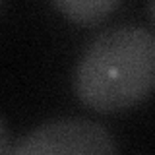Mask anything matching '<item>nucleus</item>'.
I'll return each instance as SVG.
<instances>
[{"instance_id": "f257e3e1", "label": "nucleus", "mask_w": 155, "mask_h": 155, "mask_svg": "<svg viewBox=\"0 0 155 155\" xmlns=\"http://www.w3.org/2000/svg\"><path fill=\"white\" fill-rule=\"evenodd\" d=\"M76 97L101 114L143 103L155 85V37L142 25L99 33L80 54L72 78Z\"/></svg>"}, {"instance_id": "f03ea898", "label": "nucleus", "mask_w": 155, "mask_h": 155, "mask_svg": "<svg viewBox=\"0 0 155 155\" xmlns=\"http://www.w3.org/2000/svg\"><path fill=\"white\" fill-rule=\"evenodd\" d=\"M10 153L18 155H110L118 153L113 134L103 124L81 116L47 120L12 143Z\"/></svg>"}, {"instance_id": "7ed1b4c3", "label": "nucleus", "mask_w": 155, "mask_h": 155, "mask_svg": "<svg viewBox=\"0 0 155 155\" xmlns=\"http://www.w3.org/2000/svg\"><path fill=\"white\" fill-rule=\"evenodd\" d=\"M54 8L66 19L81 27H93L103 23L122 0H52Z\"/></svg>"}, {"instance_id": "20e7f679", "label": "nucleus", "mask_w": 155, "mask_h": 155, "mask_svg": "<svg viewBox=\"0 0 155 155\" xmlns=\"http://www.w3.org/2000/svg\"><path fill=\"white\" fill-rule=\"evenodd\" d=\"M10 149H12V136L4 118L0 116V153H10Z\"/></svg>"}, {"instance_id": "39448f33", "label": "nucleus", "mask_w": 155, "mask_h": 155, "mask_svg": "<svg viewBox=\"0 0 155 155\" xmlns=\"http://www.w3.org/2000/svg\"><path fill=\"white\" fill-rule=\"evenodd\" d=\"M0 4H2V0H0Z\"/></svg>"}]
</instances>
